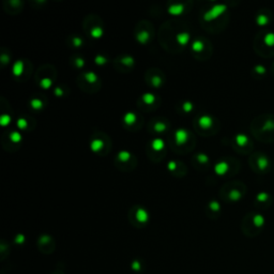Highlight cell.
I'll list each match as a JSON object with an SVG mask.
<instances>
[{"label": "cell", "mask_w": 274, "mask_h": 274, "mask_svg": "<svg viewBox=\"0 0 274 274\" xmlns=\"http://www.w3.org/2000/svg\"><path fill=\"white\" fill-rule=\"evenodd\" d=\"M252 133L255 138L266 144H274V114L266 113L254 119Z\"/></svg>", "instance_id": "cell-1"}, {"label": "cell", "mask_w": 274, "mask_h": 274, "mask_svg": "<svg viewBox=\"0 0 274 274\" xmlns=\"http://www.w3.org/2000/svg\"><path fill=\"white\" fill-rule=\"evenodd\" d=\"M254 48L259 56L266 59L274 57V32L262 31L255 38Z\"/></svg>", "instance_id": "cell-2"}, {"label": "cell", "mask_w": 274, "mask_h": 274, "mask_svg": "<svg viewBox=\"0 0 274 274\" xmlns=\"http://www.w3.org/2000/svg\"><path fill=\"white\" fill-rule=\"evenodd\" d=\"M266 225V218L259 212L249 213L243 222V233L249 237L258 235Z\"/></svg>", "instance_id": "cell-3"}, {"label": "cell", "mask_w": 274, "mask_h": 274, "mask_svg": "<svg viewBox=\"0 0 274 274\" xmlns=\"http://www.w3.org/2000/svg\"><path fill=\"white\" fill-rule=\"evenodd\" d=\"M251 166L255 173L268 174L271 169V160L264 152H256L251 157Z\"/></svg>", "instance_id": "cell-4"}, {"label": "cell", "mask_w": 274, "mask_h": 274, "mask_svg": "<svg viewBox=\"0 0 274 274\" xmlns=\"http://www.w3.org/2000/svg\"><path fill=\"white\" fill-rule=\"evenodd\" d=\"M273 20V13L270 9H260L258 12H257L255 16V21L256 24L259 27H267L268 25L271 24V21Z\"/></svg>", "instance_id": "cell-5"}, {"label": "cell", "mask_w": 274, "mask_h": 274, "mask_svg": "<svg viewBox=\"0 0 274 274\" xmlns=\"http://www.w3.org/2000/svg\"><path fill=\"white\" fill-rule=\"evenodd\" d=\"M273 204V197L268 192H259L255 197V205L260 209H269Z\"/></svg>", "instance_id": "cell-6"}, {"label": "cell", "mask_w": 274, "mask_h": 274, "mask_svg": "<svg viewBox=\"0 0 274 274\" xmlns=\"http://www.w3.org/2000/svg\"><path fill=\"white\" fill-rule=\"evenodd\" d=\"M227 10V5L226 4H215V7H212L208 12L205 14V20H208V21H210V20H215L217 19L218 16H220L221 14H223L225 11Z\"/></svg>", "instance_id": "cell-7"}, {"label": "cell", "mask_w": 274, "mask_h": 274, "mask_svg": "<svg viewBox=\"0 0 274 274\" xmlns=\"http://www.w3.org/2000/svg\"><path fill=\"white\" fill-rule=\"evenodd\" d=\"M235 144L240 148H248L249 150L253 148V144H252L250 137L243 133H239L235 136Z\"/></svg>", "instance_id": "cell-8"}, {"label": "cell", "mask_w": 274, "mask_h": 274, "mask_svg": "<svg viewBox=\"0 0 274 274\" xmlns=\"http://www.w3.org/2000/svg\"><path fill=\"white\" fill-rule=\"evenodd\" d=\"M188 131H185L184 129H178L176 132H175V139H176L177 145H183L184 142L188 140Z\"/></svg>", "instance_id": "cell-9"}, {"label": "cell", "mask_w": 274, "mask_h": 274, "mask_svg": "<svg viewBox=\"0 0 274 274\" xmlns=\"http://www.w3.org/2000/svg\"><path fill=\"white\" fill-rule=\"evenodd\" d=\"M244 188H233L228 192V198L232 201H238L243 197Z\"/></svg>", "instance_id": "cell-10"}, {"label": "cell", "mask_w": 274, "mask_h": 274, "mask_svg": "<svg viewBox=\"0 0 274 274\" xmlns=\"http://www.w3.org/2000/svg\"><path fill=\"white\" fill-rule=\"evenodd\" d=\"M230 165L226 161H221L215 164V172L218 176H223V175H226L229 171Z\"/></svg>", "instance_id": "cell-11"}, {"label": "cell", "mask_w": 274, "mask_h": 274, "mask_svg": "<svg viewBox=\"0 0 274 274\" xmlns=\"http://www.w3.org/2000/svg\"><path fill=\"white\" fill-rule=\"evenodd\" d=\"M253 74L257 78H264L268 74V70L264 64H256L253 68Z\"/></svg>", "instance_id": "cell-12"}, {"label": "cell", "mask_w": 274, "mask_h": 274, "mask_svg": "<svg viewBox=\"0 0 274 274\" xmlns=\"http://www.w3.org/2000/svg\"><path fill=\"white\" fill-rule=\"evenodd\" d=\"M198 123L202 129H209L210 127H212L213 124V119L209 115H204V116H201L198 120Z\"/></svg>", "instance_id": "cell-13"}, {"label": "cell", "mask_w": 274, "mask_h": 274, "mask_svg": "<svg viewBox=\"0 0 274 274\" xmlns=\"http://www.w3.org/2000/svg\"><path fill=\"white\" fill-rule=\"evenodd\" d=\"M136 218L139 223L145 224L148 222V220H149V215H148V212L145 209H142V208H138L136 212Z\"/></svg>", "instance_id": "cell-14"}, {"label": "cell", "mask_w": 274, "mask_h": 274, "mask_svg": "<svg viewBox=\"0 0 274 274\" xmlns=\"http://www.w3.org/2000/svg\"><path fill=\"white\" fill-rule=\"evenodd\" d=\"M184 10V5L181 3H176V4H173L169 7L168 9V12L175 14V15H178V14H181Z\"/></svg>", "instance_id": "cell-15"}, {"label": "cell", "mask_w": 274, "mask_h": 274, "mask_svg": "<svg viewBox=\"0 0 274 274\" xmlns=\"http://www.w3.org/2000/svg\"><path fill=\"white\" fill-rule=\"evenodd\" d=\"M176 39L180 45H186L188 44V42L190 41V35L188 32H181V34L177 35Z\"/></svg>", "instance_id": "cell-16"}, {"label": "cell", "mask_w": 274, "mask_h": 274, "mask_svg": "<svg viewBox=\"0 0 274 274\" xmlns=\"http://www.w3.org/2000/svg\"><path fill=\"white\" fill-rule=\"evenodd\" d=\"M24 71V63L23 61H16L13 65V74L16 76H20Z\"/></svg>", "instance_id": "cell-17"}, {"label": "cell", "mask_w": 274, "mask_h": 274, "mask_svg": "<svg viewBox=\"0 0 274 274\" xmlns=\"http://www.w3.org/2000/svg\"><path fill=\"white\" fill-rule=\"evenodd\" d=\"M151 145H152L153 149H155L156 151H160L163 149L164 146H165V142H164V140L162 138H156L152 140Z\"/></svg>", "instance_id": "cell-18"}, {"label": "cell", "mask_w": 274, "mask_h": 274, "mask_svg": "<svg viewBox=\"0 0 274 274\" xmlns=\"http://www.w3.org/2000/svg\"><path fill=\"white\" fill-rule=\"evenodd\" d=\"M123 120H124V122L131 125V124H133L135 121H136V115L132 112H129L124 115V117H123Z\"/></svg>", "instance_id": "cell-19"}, {"label": "cell", "mask_w": 274, "mask_h": 274, "mask_svg": "<svg viewBox=\"0 0 274 274\" xmlns=\"http://www.w3.org/2000/svg\"><path fill=\"white\" fill-rule=\"evenodd\" d=\"M149 32L148 31H141L140 34L137 35V40H138L141 44H145L149 40Z\"/></svg>", "instance_id": "cell-20"}, {"label": "cell", "mask_w": 274, "mask_h": 274, "mask_svg": "<svg viewBox=\"0 0 274 274\" xmlns=\"http://www.w3.org/2000/svg\"><path fill=\"white\" fill-rule=\"evenodd\" d=\"M90 147H91V150L92 151H98L101 149V148L103 147V141L101 139H93L91 141V144H90Z\"/></svg>", "instance_id": "cell-21"}, {"label": "cell", "mask_w": 274, "mask_h": 274, "mask_svg": "<svg viewBox=\"0 0 274 274\" xmlns=\"http://www.w3.org/2000/svg\"><path fill=\"white\" fill-rule=\"evenodd\" d=\"M142 101H144L146 104H152L153 102L156 101V97L152 95V93L150 92H148V93H145L144 96H142Z\"/></svg>", "instance_id": "cell-22"}, {"label": "cell", "mask_w": 274, "mask_h": 274, "mask_svg": "<svg viewBox=\"0 0 274 274\" xmlns=\"http://www.w3.org/2000/svg\"><path fill=\"white\" fill-rule=\"evenodd\" d=\"M118 157L121 160L122 162H127L130 160V157H131V153L129 151H125V150H122V151H120L118 153Z\"/></svg>", "instance_id": "cell-23"}, {"label": "cell", "mask_w": 274, "mask_h": 274, "mask_svg": "<svg viewBox=\"0 0 274 274\" xmlns=\"http://www.w3.org/2000/svg\"><path fill=\"white\" fill-rule=\"evenodd\" d=\"M192 48H193L195 52H200L204 49V43L199 40H196L193 42V44H192Z\"/></svg>", "instance_id": "cell-24"}, {"label": "cell", "mask_w": 274, "mask_h": 274, "mask_svg": "<svg viewBox=\"0 0 274 274\" xmlns=\"http://www.w3.org/2000/svg\"><path fill=\"white\" fill-rule=\"evenodd\" d=\"M85 78L87 81H89V83H95V81H97L98 79V76L95 72H88V73H86L85 74Z\"/></svg>", "instance_id": "cell-25"}, {"label": "cell", "mask_w": 274, "mask_h": 274, "mask_svg": "<svg viewBox=\"0 0 274 274\" xmlns=\"http://www.w3.org/2000/svg\"><path fill=\"white\" fill-rule=\"evenodd\" d=\"M103 35V29L101 27H95V28H92L91 30V36L93 38H100Z\"/></svg>", "instance_id": "cell-26"}, {"label": "cell", "mask_w": 274, "mask_h": 274, "mask_svg": "<svg viewBox=\"0 0 274 274\" xmlns=\"http://www.w3.org/2000/svg\"><path fill=\"white\" fill-rule=\"evenodd\" d=\"M10 139L13 142H19L21 139V135L20 132H18V131H14V132L10 134Z\"/></svg>", "instance_id": "cell-27"}, {"label": "cell", "mask_w": 274, "mask_h": 274, "mask_svg": "<svg viewBox=\"0 0 274 274\" xmlns=\"http://www.w3.org/2000/svg\"><path fill=\"white\" fill-rule=\"evenodd\" d=\"M52 84H53V81H52V79L51 78H43L42 80H41V87L42 88H44V89H47V88H49V87L52 86Z\"/></svg>", "instance_id": "cell-28"}, {"label": "cell", "mask_w": 274, "mask_h": 274, "mask_svg": "<svg viewBox=\"0 0 274 274\" xmlns=\"http://www.w3.org/2000/svg\"><path fill=\"white\" fill-rule=\"evenodd\" d=\"M51 274H67V271H65V268L61 265H58L55 269L52 271Z\"/></svg>", "instance_id": "cell-29"}, {"label": "cell", "mask_w": 274, "mask_h": 274, "mask_svg": "<svg viewBox=\"0 0 274 274\" xmlns=\"http://www.w3.org/2000/svg\"><path fill=\"white\" fill-rule=\"evenodd\" d=\"M11 122V117L9 115H2L1 118H0V124L2 125V127H5V125H8Z\"/></svg>", "instance_id": "cell-30"}, {"label": "cell", "mask_w": 274, "mask_h": 274, "mask_svg": "<svg viewBox=\"0 0 274 274\" xmlns=\"http://www.w3.org/2000/svg\"><path fill=\"white\" fill-rule=\"evenodd\" d=\"M30 104L35 109H40L43 106V103L41 100H39V98H34V100H31Z\"/></svg>", "instance_id": "cell-31"}, {"label": "cell", "mask_w": 274, "mask_h": 274, "mask_svg": "<svg viewBox=\"0 0 274 274\" xmlns=\"http://www.w3.org/2000/svg\"><path fill=\"white\" fill-rule=\"evenodd\" d=\"M209 208L212 211H218L221 209V206H220V204H218V201L212 200L209 204Z\"/></svg>", "instance_id": "cell-32"}, {"label": "cell", "mask_w": 274, "mask_h": 274, "mask_svg": "<svg viewBox=\"0 0 274 274\" xmlns=\"http://www.w3.org/2000/svg\"><path fill=\"white\" fill-rule=\"evenodd\" d=\"M155 130L157 132H163V131L166 130V124L163 122H157L155 124Z\"/></svg>", "instance_id": "cell-33"}, {"label": "cell", "mask_w": 274, "mask_h": 274, "mask_svg": "<svg viewBox=\"0 0 274 274\" xmlns=\"http://www.w3.org/2000/svg\"><path fill=\"white\" fill-rule=\"evenodd\" d=\"M121 62L125 65H132L134 63V59L133 57H131V56H127V57H123L121 59Z\"/></svg>", "instance_id": "cell-34"}, {"label": "cell", "mask_w": 274, "mask_h": 274, "mask_svg": "<svg viewBox=\"0 0 274 274\" xmlns=\"http://www.w3.org/2000/svg\"><path fill=\"white\" fill-rule=\"evenodd\" d=\"M182 107H183V111L185 113H190L192 109H193V104H192L191 102H184Z\"/></svg>", "instance_id": "cell-35"}, {"label": "cell", "mask_w": 274, "mask_h": 274, "mask_svg": "<svg viewBox=\"0 0 274 274\" xmlns=\"http://www.w3.org/2000/svg\"><path fill=\"white\" fill-rule=\"evenodd\" d=\"M197 158H198L200 163H208V161H209V157H208V156L205 155V153H199V155L197 156Z\"/></svg>", "instance_id": "cell-36"}, {"label": "cell", "mask_w": 274, "mask_h": 274, "mask_svg": "<svg viewBox=\"0 0 274 274\" xmlns=\"http://www.w3.org/2000/svg\"><path fill=\"white\" fill-rule=\"evenodd\" d=\"M16 124H18V127L20 128V129H25L26 127H27V121L25 119H23V118H20L19 120H18V122H16Z\"/></svg>", "instance_id": "cell-37"}, {"label": "cell", "mask_w": 274, "mask_h": 274, "mask_svg": "<svg viewBox=\"0 0 274 274\" xmlns=\"http://www.w3.org/2000/svg\"><path fill=\"white\" fill-rule=\"evenodd\" d=\"M95 62L96 63H98V64H104L106 62V58L105 57H103V56H101V55H98V56H97L96 57V59H95Z\"/></svg>", "instance_id": "cell-38"}, {"label": "cell", "mask_w": 274, "mask_h": 274, "mask_svg": "<svg viewBox=\"0 0 274 274\" xmlns=\"http://www.w3.org/2000/svg\"><path fill=\"white\" fill-rule=\"evenodd\" d=\"M132 268L135 271H140L142 266H140V261L139 260H134L132 264Z\"/></svg>", "instance_id": "cell-39"}, {"label": "cell", "mask_w": 274, "mask_h": 274, "mask_svg": "<svg viewBox=\"0 0 274 274\" xmlns=\"http://www.w3.org/2000/svg\"><path fill=\"white\" fill-rule=\"evenodd\" d=\"M162 83V79L161 78H158V76H156V78H153L152 79V84L155 85V87H158Z\"/></svg>", "instance_id": "cell-40"}, {"label": "cell", "mask_w": 274, "mask_h": 274, "mask_svg": "<svg viewBox=\"0 0 274 274\" xmlns=\"http://www.w3.org/2000/svg\"><path fill=\"white\" fill-rule=\"evenodd\" d=\"M177 167V164L176 162H174V161H171L168 163V169H171V171H175Z\"/></svg>", "instance_id": "cell-41"}, {"label": "cell", "mask_w": 274, "mask_h": 274, "mask_svg": "<svg viewBox=\"0 0 274 274\" xmlns=\"http://www.w3.org/2000/svg\"><path fill=\"white\" fill-rule=\"evenodd\" d=\"M73 43H74L75 46H80L81 43H83V41H81L80 38H74Z\"/></svg>", "instance_id": "cell-42"}, {"label": "cell", "mask_w": 274, "mask_h": 274, "mask_svg": "<svg viewBox=\"0 0 274 274\" xmlns=\"http://www.w3.org/2000/svg\"><path fill=\"white\" fill-rule=\"evenodd\" d=\"M84 63H85V61L83 59L81 58H78L76 59V64H78V67H79V68H81L84 65Z\"/></svg>", "instance_id": "cell-43"}, {"label": "cell", "mask_w": 274, "mask_h": 274, "mask_svg": "<svg viewBox=\"0 0 274 274\" xmlns=\"http://www.w3.org/2000/svg\"><path fill=\"white\" fill-rule=\"evenodd\" d=\"M55 93H56V95H57V96H62V95H63L62 90H61V89H60V88H59V87H58V88H56V90H55Z\"/></svg>", "instance_id": "cell-44"}, {"label": "cell", "mask_w": 274, "mask_h": 274, "mask_svg": "<svg viewBox=\"0 0 274 274\" xmlns=\"http://www.w3.org/2000/svg\"><path fill=\"white\" fill-rule=\"evenodd\" d=\"M23 240H24V237L21 235H18V238H16V242H23Z\"/></svg>", "instance_id": "cell-45"}, {"label": "cell", "mask_w": 274, "mask_h": 274, "mask_svg": "<svg viewBox=\"0 0 274 274\" xmlns=\"http://www.w3.org/2000/svg\"><path fill=\"white\" fill-rule=\"evenodd\" d=\"M270 73L274 76V61L271 63V67H270Z\"/></svg>", "instance_id": "cell-46"}]
</instances>
